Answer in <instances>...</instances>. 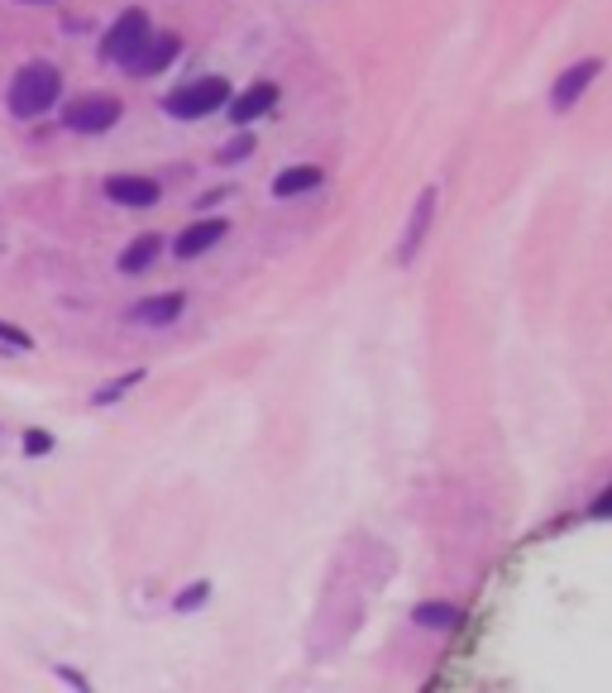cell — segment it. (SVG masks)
I'll return each instance as SVG.
<instances>
[{
	"mask_svg": "<svg viewBox=\"0 0 612 693\" xmlns=\"http://www.w3.org/2000/svg\"><path fill=\"white\" fill-rule=\"evenodd\" d=\"M62 101V72L54 62H24V68L10 77L5 91V106L15 120H38Z\"/></svg>",
	"mask_w": 612,
	"mask_h": 693,
	"instance_id": "6da1fadb",
	"label": "cell"
},
{
	"mask_svg": "<svg viewBox=\"0 0 612 693\" xmlns=\"http://www.w3.org/2000/svg\"><path fill=\"white\" fill-rule=\"evenodd\" d=\"M220 106H230V82L226 77H197V82H182L177 91L163 96V111L173 120H206Z\"/></svg>",
	"mask_w": 612,
	"mask_h": 693,
	"instance_id": "7a4b0ae2",
	"label": "cell"
},
{
	"mask_svg": "<svg viewBox=\"0 0 612 693\" xmlns=\"http://www.w3.org/2000/svg\"><path fill=\"white\" fill-rule=\"evenodd\" d=\"M153 34V20L145 15V10L139 5H129V10H120V15H115V24L106 34H101V62H111V68H129V62H135V54L139 48H145V38Z\"/></svg>",
	"mask_w": 612,
	"mask_h": 693,
	"instance_id": "3957f363",
	"label": "cell"
},
{
	"mask_svg": "<svg viewBox=\"0 0 612 693\" xmlns=\"http://www.w3.org/2000/svg\"><path fill=\"white\" fill-rule=\"evenodd\" d=\"M120 115H125L120 101L91 91V96H77L72 106H62V125H68L72 135H106V129L120 125Z\"/></svg>",
	"mask_w": 612,
	"mask_h": 693,
	"instance_id": "277c9868",
	"label": "cell"
},
{
	"mask_svg": "<svg viewBox=\"0 0 612 693\" xmlns=\"http://www.w3.org/2000/svg\"><path fill=\"white\" fill-rule=\"evenodd\" d=\"M598 72H603V58H579V62H569L565 72L555 77V86H551V111L555 115H569L584 101V91H589L598 82Z\"/></svg>",
	"mask_w": 612,
	"mask_h": 693,
	"instance_id": "5b68a950",
	"label": "cell"
},
{
	"mask_svg": "<svg viewBox=\"0 0 612 693\" xmlns=\"http://www.w3.org/2000/svg\"><path fill=\"white\" fill-rule=\"evenodd\" d=\"M436 201H440V192H436V187H422V196L412 201L407 230H402V240H397V264H402V268H412V264H416V254H422L426 234H431V220H436Z\"/></svg>",
	"mask_w": 612,
	"mask_h": 693,
	"instance_id": "8992f818",
	"label": "cell"
},
{
	"mask_svg": "<svg viewBox=\"0 0 612 693\" xmlns=\"http://www.w3.org/2000/svg\"><path fill=\"white\" fill-rule=\"evenodd\" d=\"M230 234V220L226 216H201V220H192L187 230L173 240V258H182V264H192V258H201V254H211L220 240Z\"/></svg>",
	"mask_w": 612,
	"mask_h": 693,
	"instance_id": "52a82bcc",
	"label": "cell"
},
{
	"mask_svg": "<svg viewBox=\"0 0 612 693\" xmlns=\"http://www.w3.org/2000/svg\"><path fill=\"white\" fill-rule=\"evenodd\" d=\"M177 54H182V38L177 34H168V30H153L149 38H145V48L135 54V62H129V77H159V72H168L177 62Z\"/></svg>",
	"mask_w": 612,
	"mask_h": 693,
	"instance_id": "ba28073f",
	"label": "cell"
},
{
	"mask_svg": "<svg viewBox=\"0 0 612 693\" xmlns=\"http://www.w3.org/2000/svg\"><path fill=\"white\" fill-rule=\"evenodd\" d=\"M106 196L115 206H125V211H149V206H159L163 187L139 173H115V177H106Z\"/></svg>",
	"mask_w": 612,
	"mask_h": 693,
	"instance_id": "9c48e42d",
	"label": "cell"
},
{
	"mask_svg": "<svg viewBox=\"0 0 612 693\" xmlns=\"http://www.w3.org/2000/svg\"><path fill=\"white\" fill-rule=\"evenodd\" d=\"M182 311H187V292H159L129 307V321L145 325V331H168V325L182 321Z\"/></svg>",
	"mask_w": 612,
	"mask_h": 693,
	"instance_id": "30bf717a",
	"label": "cell"
},
{
	"mask_svg": "<svg viewBox=\"0 0 612 693\" xmlns=\"http://www.w3.org/2000/svg\"><path fill=\"white\" fill-rule=\"evenodd\" d=\"M278 106V82H254V86H244L240 96H230V125H254V120H264V115Z\"/></svg>",
	"mask_w": 612,
	"mask_h": 693,
	"instance_id": "8fae6325",
	"label": "cell"
},
{
	"mask_svg": "<svg viewBox=\"0 0 612 693\" xmlns=\"http://www.w3.org/2000/svg\"><path fill=\"white\" fill-rule=\"evenodd\" d=\"M464 622V612L454 608V603H446V598H422V603L412 608V626H422V632H454V626Z\"/></svg>",
	"mask_w": 612,
	"mask_h": 693,
	"instance_id": "7c38bea8",
	"label": "cell"
},
{
	"mask_svg": "<svg viewBox=\"0 0 612 693\" xmlns=\"http://www.w3.org/2000/svg\"><path fill=\"white\" fill-rule=\"evenodd\" d=\"M321 182H325V173L316 163H292V168H282V173L273 177V196H278V201H292V196L316 192Z\"/></svg>",
	"mask_w": 612,
	"mask_h": 693,
	"instance_id": "4fadbf2b",
	"label": "cell"
},
{
	"mask_svg": "<svg viewBox=\"0 0 612 693\" xmlns=\"http://www.w3.org/2000/svg\"><path fill=\"white\" fill-rule=\"evenodd\" d=\"M159 254H163V234H135V240L125 244V254H120V273L125 278H139V273H149L153 264H159Z\"/></svg>",
	"mask_w": 612,
	"mask_h": 693,
	"instance_id": "5bb4252c",
	"label": "cell"
},
{
	"mask_svg": "<svg viewBox=\"0 0 612 693\" xmlns=\"http://www.w3.org/2000/svg\"><path fill=\"white\" fill-rule=\"evenodd\" d=\"M149 369H129L125 378H111V383H101L96 392H91V407H115V402H125V392H135L139 383H145Z\"/></svg>",
	"mask_w": 612,
	"mask_h": 693,
	"instance_id": "9a60e30c",
	"label": "cell"
},
{
	"mask_svg": "<svg viewBox=\"0 0 612 693\" xmlns=\"http://www.w3.org/2000/svg\"><path fill=\"white\" fill-rule=\"evenodd\" d=\"M206 603H211V584L197 579V584H187V588H182V593L173 598V612H177V617H187V612H201Z\"/></svg>",
	"mask_w": 612,
	"mask_h": 693,
	"instance_id": "2e32d148",
	"label": "cell"
},
{
	"mask_svg": "<svg viewBox=\"0 0 612 693\" xmlns=\"http://www.w3.org/2000/svg\"><path fill=\"white\" fill-rule=\"evenodd\" d=\"M254 143H258V139L250 135V129H240V135H234V139L226 143V149L216 153V163H226V168H230V163H244V159L254 153Z\"/></svg>",
	"mask_w": 612,
	"mask_h": 693,
	"instance_id": "e0dca14e",
	"label": "cell"
},
{
	"mask_svg": "<svg viewBox=\"0 0 612 693\" xmlns=\"http://www.w3.org/2000/svg\"><path fill=\"white\" fill-rule=\"evenodd\" d=\"M0 345H10V349H20V355H30L34 349V339L20 331V325H10V321H0Z\"/></svg>",
	"mask_w": 612,
	"mask_h": 693,
	"instance_id": "ac0fdd59",
	"label": "cell"
},
{
	"mask_svg": "<svg viewBox=\"0 0 612 693\" xmlns=\"http://www.w3.org/2000/svg\"><path fill=\"white\" fill-rule=\"evenodd\" d=\"M24 454H30V460L54 454V436H48V430H24Z\"/></svg>",
	"mask_w": 612,
	"mask_h": 693,
	"instance_id": "d6986e66",
	"label": "cell"
},
{
	"mask_svg": "<svg viewBox=\"0 0 612 693\" xmlns=\"http://www.w3.org/2000/svg\"><path fill=\"white\" fill-rule=\"evenodd\" d=\"M54 674H58L72 693H96V689H91V679H86L82 670H72V665H54Z\"/></svg>",
	"mask_w": 612,
	"mask_h": 693,
	"instance_id": "ffe728a7",
	"label": "cell"
},
{
	"mask_svg": "<svg viewBox=\"0 0 612 693\" xmlns=\"http://www.w3.org/2000/svg\"><path fill=\"white\" fill-rule=\"evenodd\" d=\"M608 507H612V493L603 488V493H598V498H593V507H589V517H608Z\"/></svg>",
	"mask_w": 612,
	"mask_h": 693,
	"instance_id": "44dd1931",
	"label": "cell"
},
{
	"mask_svg": "<svg viewBox=\"0 0 612 693\" xmlns=\"http://www.w3.org/2000/svg\"><path fill=\"white\" fill-rule=\"evenodd\" d=\"M15 5H54V0H15Z\"/></svg>",
	"mask_w": 612,
	"mask_h": 693,
	"instance_id": "7402d4cb",
	"label": "cell"
}]
</instances>
